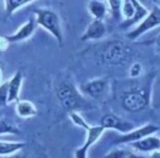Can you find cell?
Segmentation results:
<instances>
[{
    "label": "cell",
    "instance_id": "6da1fadb",
    "mask_svg": "<svg viewBox=\"0 0 160 158\" xmlns=\"http://www.w3.org/2000/svg\"><path fill=\"white\" fill-rule=\"evenodd\" d=\"M34 13L36 14V23L48 31L61 46L63 44V35H62L60 19L57 13L48 9H35Z\"/></svg>",
    "mask_w": 160,
    "mask_h": 158
},
{
    "label": "cell",
    "instance_id": "7a4b0ae2",
    "mask_svg": "<svg viewBox=\"0 0 160 158\" xmlns=\"http://www.w3.org/2000/svg\"><path fill=\"white\" fill-rule=\"evenodd\" d=\"M128 47L122 42L113 40L106 46L102 51V60L109 64H118L121 63L128 57Z\"/></svg>",
    "mask_w": 160,
    "mask_h": 158
},
{
    "label": "cell",
    "instance_id": "3957f363",
    "mask_svg": "<svg viewBox=\"0 0 160 158\" xmlns=\"http://www.w3.org/2000/svg\"><path fill=\"white\" fill-rule=\"evenodd\" d=\"M58 99L61 103L62 107L67 110H73L80 105V96L76 93L73 85L70 83H62L57 89Z\"/></svg>",
    "mask_w": 160,
    "mask_h": 158
},
{
    "label": "cell",
    "instance_id": "277c9868",
    "mask_svg": "<svg viewBox=\"0 0 160 158\" xmlns=\"http://www.w3.org/2000/svg\"><path fill=\"white\" fill-rule=\"evenodd\" d=\"M72 119L74 120V122L76 123V125H81L83 126H85V128H87V130H88V136H87V141L86 143H85V145L83 146L81 150H78V152L75 153V156L76 157H85L86 156V150H88V147L92 145V144L94 143V142L96 141L97 139L99 137V135L102 133L103 131V126H95V128H88L86 125L84 123V121L82 120V119L80 118V117H78L76 115H72Z\"/></svg>",
    "mask_w": 160,
    "mask_h": 158
},
{
    "label": "cell",
    "instance_id": "5b68a950",
    "mask_svg": "<svg viewBox=\"0 0 160 158\" xmlns=\"http://www.w3.org/2000/svg\"><path fill=\"white\" fill-rule=\"evenodd\" d=\"M158 24H160V10L159 9H155V11H152V12L148 15L147 19H146L136 30L128 34V37L131 38V39H134V38L138 37L141 34H143L144 32L150 30L152 28L158 25Z\"/></svg>",
    "mask_w": 160,
    "mask_h": 158
},
{
    "label": "cell",
    "instance_id": "8992f818",
    "mask_svg": "<svg viewBox=\"0 0 160 158\" xmlns=\"http://www.w3.org/2000/svg\"><path fill=\"white\" fill-rule=\"evenodd\" d=\"M34 30H35V21H34V19H30L26 23H24L21 26V28L17 33L12 34V35H6L2 38L6 39L8 43H17L28 38L33 34Z\"/></svg>",
    "mask_w": 160,
    "mask_h": 158
},
{
    "label": "cell",
    "instance_id": "52a82bcc",
    "mask_svg": "<svg viewBox=\"0 0 160 158\" xmlns=\"http://www.w3.org/2000/svg\"><path fill=\"white\" fill-rule=\"evenodd\" d=\"M146 104V98L139 93H130L123 99V106L130 111H139L145 108Z\"/></svg>",
    "mask_w": 160,
    "mask_h": 158
},
{
    "label": "cell",
    "instance_id": "ba28073f",
    "mask_svg": "<svg viewBox=\"0 0 160 158\" xmlns=\"http://www.w3.org/2000/svg\"><path fill=\"white\" fill-rule=\"evenodd\" d=\"M106 28L105 24L100 21V20H95L88 25L86 32L83 34L81 37L82 40H89V39H98V38L102 37L105 35Z\"/></svg>",
    "mask_w": 160,
    "mask_h": 158
},
{
    "label": "cell",
    "instance_id": "9c48e42d",
    "mask_svg": "<svg viewBox=\"0 0 160 158\" xmlns=\"http://www.w3.org/2000/svg\"><path fill=\"white\" fill-rule=\"evenodd\" d=\"M22 83V74L21 72H17L10 81L7 82L8 84V95H7V103H11L18 99L21 89Z\"/></svg>",
    "mask_w": 160,
    "mask_h": 158
},
{
    "label": "cell",
    "instance_id": "30bf717a",
    "mask_svg": "<svg viewBox=\"0 0 160 158\" xmlns=\"http://www.w3.org/2000/svg\"><path fill=\"white\" fill-rule=\"evenodd\" d=\"M101 125H102L103 128L118 129V130L123 131V132L131 130V129L133 128L130 123L124 122V121H122L121 119L114 117L113 115H107V116L103 117L102 120H101Z\"/></svg>",
    "mask_w": 160,
    "mask_h": 158
},
{
    "label": "cell",
    "instance_id": "8fae6325",
    "mask_svg": "<svg viewBox=\"0 0 160 158\" xmlns=\"http://www.w3.org/2000/svg\"><path fill=\"white\" fill-rule=\"evenodd\" d=\"M15 109H17L18 115H19L20 117H23V118L33 117L37 114V110L34 107V105L31 101H28V100L18 101Z\"/></svg>",
    "mask_w": 160,
    "mask_h": 158
},
{
    "label": "cell",
    "instance_id": "7c38bea8",
    "mask_svg": "<svg viewBox=\"0 0 160 158\" xmlns=\"http://www.w3.org/2000/svg\"><path fill=\"white\" fill-rule=\"evenodd\" d=\"M155 130H157L156 126L147 125V126H145V128L141 129V130L135 131V132H132V133H130V134L125 135V136L121 137L118 142L119 143H123V142H130V141H135V140H141L143 136H145V135L154 132Z\"/></svg>",
    "mask_w": 160,
    "mask_h": 158
},
{
    "label": "cell",
    "instance_id": "4fadbf2b",
    "mask_svg": "<svg viewBox=\"0 0 160 158\" xmlns=\"http://www.w3.org/2000/svg\"><path fill=\"white\" fill-rule=\"evenodd\" d=\"M106 87V82L102 80H97L93 81V82L87 83L84 86V89L88 95H91L92 97H99L101 94L103 93Z\"/></svg>",
    "mask_w": 160,
    "mask_h": 158
},
{
    "label": "cell",
    "instance_id": "5bb4252c",
    "mask_svg": "<svg viewBox=\"0 0 160 158\" xmlns=\"http://www.w3.org/2000/svg\"><path fill=\"white\" fill-rule=\"evenodd\" d=\"M25 146V143L21 142H1L0 141V155H10L15 153L17 150H20Z\"/></svg>",
    "mask_w": 160,
    "mask_h": 158
},
{
    "label": "cell",
    "instance_id": "9a60e30c",
    "mask_svg": "<svg viewBox=\"0 0 160 158\" xmlns=\"http://www.w3.org/2000/svg\"><path fill=\"white\" fill-rule=\"evenodd\" d=\"M134 146L141 150H152L160 147V141L156 137H148L134 143Z\"/></svg>",
    "mask_w": 160,
    "mask_h": 158
},
{
    "label": "cell",
    "instance_id": "2e32d148",
    "mask_svg": "<svg viewBox=\"0 0 160 158\" xmlns=\"http://www.w3.org/2000/svg\"><path fill=\"white\" fill-rule=\"evenodd\" d=\"M133 3V6H134V9H135V12H134V18H133L132 20H130V21H127L125 23L122 24V28H128V25H131V24L135 23V22L139 21V20L142 19V18L144 17V15L147 14V10H146L145 8H144L143 6H141L139 4V2L137 1V0H131Z\"/></svg>",
    "mask_w": 160,
    "mask_h": 158
},
{
    "label": "cell",
    "instance_id": "e0dca14e",
    "mask_svg": "<svg viewBox=\"0 0 160 158\" xmlns=\"http://www.w3.org/2000/svg\"><path fill=\"white\" fill-rule=\"evenodd\" d=\"M88 10L92 13V15L95 17L97 20H101L105 17L106 13V7L102 2L97 1V0H92L88 3Z\"/></svg>",
    "mask_w": 160,
    "mask_h": 158
},
{
    "label": "cell",
    "instance_id": "ac0fdd59",
    "mask_svg": "<svg viewBox=\"0 0 160 158\" xmlns=\"http://www.w3.org/2000/svg\"><path fill=\"white\" fill-rule=\"evenodd\" d=\"M32 1H34V0H4L7 15L9 17V15L13 14L19 8H21L24 4L30 3Z\"/></svg>",
    "mask_w": 160,
    "mask_h": 158
},
{
    "label": "cell",
    "instance_id": "d6986e66",
    "mask_svg": "<svg viewBox=\"0 0 160 158\" xmlns=\"http://www.w3.org/2000/svg\"><path fill=\"white\" fill-rule=\"evenodd\" d=\"M19 130L14 128L9 121L0 119V134H18Z\"/></svg>",
    "mask_w": 160,
    "mask_h": 158
},
{
    "label": "cell",
    "instance_id": "ffe728a7",
    "mask_svg": "<svg viewBox=\"0 0 160 158\" xmlns=\"http://www.w3.org/2000/svg\"><path fill=\"white\" fill-rule=\"evenodd\" d=\"M109 3H110V7H111L112 14H113L116 18H118L119 14H120L119 11H120L121 0H109Z\"/></svg>",
    "mask_w": 160,
    "mask_h": 158
},
{
    "label": "cell",
    "instance_id": "44dd1931",
    "mask_svg": "<svg viewBox=\"0 0 160 158\" xmlns=\"http://www.w3.org/2000/svg\"><path fill=\"white\" fill-rule=\"evenodd\" d=\"M134 12H135V9H134V6H133L132 1L131 0H125V4H124V14L125 17L128 18H131L134 15Z\"/></svg>",
    "mask_w": 160,
    "mask_h": 158
},
{
    "label": "cell",
    "instance_id": "7402d4cb",
    "mask_svg": "<svg viewBox=\"0 0 160 158\" xmlns=\"http://www.w3.org/2000/svg\"><path fill=\"white\" fill-rule=\"evenodd\" d=\"M7 95H8V84L3 83L0 86V103L7 104Z\"/></svg>",
    "mask_w": 160,
    "mask_h": 158
},
{
    "label": "cell",
    "instance_id": "603a6c76",
    "mask_svg": "<svg viewBox=\"0 0 160 158\" xmlns=\"http://www.w3.org/2000/svg\"><path fill=\"white\" fill-rule=\"evenodd\" d=\"M109 157H134V155L127 150H116V152L111 153L108 155Z\"/></svg>",
    "mask_w": 160,
    "mask_h": 158
},
{
    "label": "cell",
    "instance_id": "cb8c5ba5",
    "mask_svg": "<svg viewBox=\"0 0 160 158\" xmlns=\"http://www.w3.org/2000/svg\"><path fill=\"white\" fill-rule=\"evenodd\" d=\"M157 44H158V47H159V50H160V37L158 38V42H157Z\"/></svg>",
    "mask_w": 160,
    "mask_h": 158
},
{
    "label": "cell",
    "instance_id": "d4e9b609",
    "mask_svg": "<svg viewBox=\"0 0 160 158\" xmlns=\"http://www.w3.org/2000/svg\"><path fill=\"white\" fill-rule=\"evenodd\" d=\"M159 2H160V0H159Z\"/></svg>",
    "mask_w": 160,
    "mask_h": 158
}]
</instances>
